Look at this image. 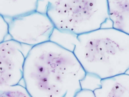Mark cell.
<instances>
[{
	"mask_svg": "<svg viewBox=\"0 0 129 97\" xmlns=\"http://www.w3.org/2000/svg\"><path fill=\"white\" fill-rule=\"evenodd\" d=\"M86 75L73 52L49 41L28 51L23 80L32 97H75Z\"/></svg>",
	"mask_w": 129,
	"mask_h": 97,
	"instance_id": "1",
	"label": "cell"
},
{
	"mask_svg": "<svg viewBox=\"0 0 129 97\" xmlns=\"http://www.w3.org/2000/svg\"><path fill=\"white\" fill-rule=\"evenodd\" d=\"M74 54L87 73L102 79L129 70V35L100 28L77 35Z\"/></svg>",
	"mask_w": 129,
	"mask_h": 97,
	"instance_id": "2",
	"label": "cell"
},
{
	"mask_svg": "<svg viewBox=\"0 0 129 97\" xmlns=\"http://www.w3.org/2000/svg\"><path fill=\"white\" fill-rule=\"evenodd\" d=\"M56 28L79 35L101 28L109 19L108 0H37Z\"/></svg>",
	"mask_w": 129,
	"mask_h": 97,
	"instance_id": "3",
	"label": "cell"
},
{
	"mask_svg": "<svg viewBox=\"0 0 129 97\" xmlns=\"http://www.w3.org/2000/svg\"><path fill=\"white\" fill-rule=\"evenodd\" d=\"M9 24L11 38L31 47L50 41L55 27L47 14L38 11L10 19Z\"/></svg>",
	"mask_w": 129,
	"mask_h": 97,
	"instance_id": "4",
	"label": "cell"
},
{
	"mask_svg": "<svg viewBox=\"0 0 129 97\" xmlns=\"http://www.w3.org/2000/svg\"><path fill=\"white\" fill-rule=\"evenodd\" d=\"M23 44L11 39L0 42V88L19 84L26 56Z\"/></svg>",
	"mask_w": 129,
	"mask_h": 97,
	"instance_id": "5",
	"label": "cell"
},
{
	"mask_svg": "<svg viewBox=\"0 0 129 97\" xmlns=\"http://www.w3.org/2000/svg\"><path fill=\"white\" fill-rule=\"evenodd\" d=\"M96 97H129V75L119 74L101 80L94 91Z\"/></svg>",
	"mask_w": 129,
	"mask_h": 97,
	"instance_id": "6",
	"label": "cell"
},
{
	"mask_svg": "<svg viewBox=\"0 0 129 97\" xmlns=\"http://www.w3.org/2000/svg\"><path fill=\"white\" fill-rule=\"evenodd\" d=\"M112 27L129 35V0H108Z\"/></svg>",
	"mask_w": 129,
	"mask_h": 97,
	"instance_id": "7",
	"label": "cell"
},
{
	"mask_svg": "<svg viewBox=\"0 0 129 97\" xmlns=\"http://www.w3.org/2000/svg\"><path fill=\"white\" fill-rule=\"evenodd\" d=\"M37 0H0V15L14 18L37 11Z\"/></svg>",
	"mask_w": 129,
	"mask_h": 97,
	"instance_id": "8",
	"label": "cell"
},
{
	"mask_svg": "<svg viewBox=\"0 0 129 97\" xmlns=\"http://www.w3.org/2000/svg\"><path fill=\"white\" fill-rule=\"evenodd\" d=\"M77 39V35L67 31L59 30L55 27L50 38V41L62 47L73 52Z\"/></svg>",
	"mask_w": 129,
	"mask_h": 97,
	"instance_id": "9",
	"label": "cell"
},
{
	"mask_svg": "<svg viewBox=\"0 0 129 97\" xmlns=\"http://www.w3.org/2000/svg\"><path fill=\"white\" fill-rule=\"evenodd\" d=\"M0 96L32 97L26 86L19 84L0 88Z\"/></svg>",
	"mask_w": 129,
	"mask_h": 97,
	"instance_id": "10",
	"label": "cell"
},
{
	"mask_svg": "<svg viewBox=\"0 0 129 97\" xmlns=\"http://www.w3.org/2000/svg\"><path fill=\"white\" fill-rule=\"evenodd\" d=\"M101 79L97 76L86 73V76L80 81L82 88L95 91L96 89L101 87Z\"/></svg>",
	"mask_w": 129,
	"mask_h": 97,
	"instance_id": "11",
	"label": "cell"
},
{
	"mask_svg": "<svg viewBox=\"0 0 129 97\" xmlns=\"http://www.w3.org/2000/svg\"><path fill=\"white\" fill-rule=\"evenodd\" d=\"M9 35V24L6 18L0 15V42L5 41V38Z\"/></svg>",
	"mask_w": 129,
	"mask_h": 97,
	"instance_id": "12",
	"label": "cell"
},
{
	"mask_svg": "<svg viewBox=\"0 0 129 97\" xmlns=\"http://www.w3.org/2000/svg\"><path fill=\"white\" fill-rule=\"evenodd\" d=\"M75 97H96L94 91L89 89L82 88L76 93Z\"/></svg>",
	"mask_w": 129,
	"mask_h": 97,
	"instance_id": "13",
	"label": "cell"
}]
</instances>
